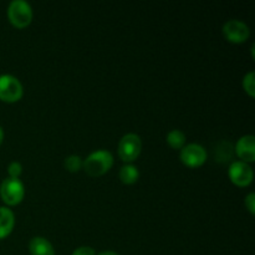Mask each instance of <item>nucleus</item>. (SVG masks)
I'll list each match as a JSON object with an SVG mask.
<instances>
[{
  "label": "nucleus",
  "instance_id": "4468645a",
  "mask_svg": "<svg viewBox=\"0 0 255 255\" xmlns=\"http://www.w3.org/2000/svg\"><path fill=\"white\" fill-rule=\"evenodd\" d=\"M82 162H84V159L80 156H77V154H70V156H67L65 158L64 164L67 171L77 172L82 168Z\"/></svg>",
  "mask_w": 255,
  "mask_h": 255
},
{
  "label": "nucleus",
  "instance_id": "f3484780",
  "mask_svg": "<svg viewBox=\"0 0 255 255\" xmlns=\"http://www.w3.org/2000/svg\"><path fill=\"white\" fill-rule=\"evenodd\" d=\"M71 255H96V252H95V249L92 248V247L84 246L75 249Z\"/></svg>",
  "mask_w": 255,
  "mask_h": 255
},
{
  "label": "nucleus",
  "instance_id": "ddd939ff",
  "mask_svg": "<svg viewBox=\"0 0 255 255\" xmlns=\"http://www.w3.org/2000/svg\"><path fill=\"white\" fill-rule=\"evenodd\" d=\"M187 137L184 134L183 131L181 129H172L167 134V142H168L169 146L174 149H182L186 144Z\"/></svg>",
  "mask_w": 255,
  "mask_h": 255
},
{
  "label": "nucleus",
  "instance_id": "9b49d317",
  "mask_svg": "<svg viewBox=\"0 0 255 255\" xmlns=\"http://www.w3.org/2000/svg\"><path fill=\"white\" fill-rule=\"evenodd\" d=\"M29 251L31 255H55L52 244L44 237H34L29 243Z\"/></svg>",
  "mask_w": 255,
  "mask_h": 255
},
{
  "label": "nucleus",
  "instance_id": "20e7f679",
  "mask_svg": "<svg viewBox=\"0 0 255 255\" xmlns=\"http://www.w3.org/2000/svg\"><path fill=\"white\" fill-rule=\"evenodd\" d=\"M142 151V141L138 134L129 132L119 142V156L126 163H132Z\"/></svg>",
  "mask_w": 255,
  "mask_h": 255
},
{
  "label": "nucleus",
  "instance_id": "dca6fc26",
  "mask_svg": "<svg viewBox=\"0 0 255 255\" xmlns=\"http://www.w3.org/2000/svg\"><path fill=\"white\" fill-rule=\"evenodd\" d=\"M21 172H22V166L20 162L12 161L11 163L7 166V173H9L10 178H19Z\"/></svg>",
  "mask_w": 255,
  "mask_h": 255
},
{
  "label": "nucleus",
  "instance_id": "0eeeda50",
  "mask_svg": "<svg viewBox=\"0 0 255 255\" xmlns=\"http://www.w3.org/2000/svg\"><path fill=\"white\" fill-rule=\"evenodd\" d=\"M182 163L186 164L189 168H197L204 164L207 161V151L202 144L199 143H188L184 144L183 148L181 149Z\"/></svg>",
  "mask_w": 255,
  "mask_h": 255
},
{
  "label": "nucleus",
  "instance_id": "2eb2a0df",
  "mask_svg": "<svg viewBox=\"0 0 255 255\" xmlns=\"http://www.w3.org/2000/svg\"><path fill=\"white\" fill-rule=\"evenodd\" d=\"M243 89L249 96H255V72L249 71L243 77Z\"/></svg>",
  "mask_w": 255,
  "mask_h": 255
},
{
  "label": "nucleus",
  "instance_id": "9d476101",
  "mask_svg": "<svg viewBox=\"0 0 255 255\" xmlns=\"http://www.w3.org/2000/svg\"><path fill=\"white\" fill-rule=\"evenodd\" d=\"M14 212L7 207H0V239L6 238L14 229Z\"/></svg>",
  "mask_w": 255,
  "mask_h": 255
},
{
  "label": "nucleus",
  "instance_id": "f03ea898",
  "mask_svg": "<svg viewBox=\"0 0 255 255\" xmlns=\"http://www.w3.org/2000/svg\"><path fill=\"white\" fill-rule=\"evenodd\" d=\"M7 17L15 27L24 29L32 20L31 5L25 0H12L7 6Z\"/></svg>",
  "mask_w": 255,
  "mask_h": 255
},
{
  "label": "nucleus",
  "instance_id": "7ed1b4c3",
  "mask_svg": "<svg viewBox=\"0 0 255 255\" xmlns=\"http://www.w3.org/2000/svg\"><path fill=\"white\" fill-rule=\"evenodd\" d=\"M25 187L19 178H5L0 184V197L7 206H16L24 199Z\"/></svg>",
  "mask_w": 255,
  "mask_h": 255
},
{
  "label": "nucleus",
  "instance_id": "1a4fd4ad",
  "mask_svg": "<svg viewBox=\"0 0 255 255\" xmlns=\"http://www.w3.org/2000/svg\"><path fill=\"white\" fill-rule=\"evenodd\" d=\"M236 152L239 158L246 163L254 162L255 159V137L253 134H246L238 139L236 144Z\"/></svg>",
  "mask_w": 255,
  "mask_h": 255
},
{
  "label": "nucleus",
  "instance_id": "aec40b11",
  "mask_svg": "<svg viewBox=\"0 0 255 255\" xmlns=\"http://www.w3.org/2000/svg\"><path fill=\"white\" fill-rule=\"evenodd\" d=\"M2 139H4V131H2L1 126H0V146H1L2 143Z\"/></svg>",
  "mask_w": 255,
  "mask_h": 255
},
{
  "label": "nucleus",
  "instance_id": "f8f14e48",
  "mask_svg": "<svg viewBox=\"0 0 255 255\" xmlns=\"http://www.w3.org/2000/svg\"><path fill=\"white\" fill-rule=\"evenodd\" d=\"M120 179L125 184H133L138 181L139 171L134 164L126 163L120 169Z\"/></svg>",
  "mask_w": 255,
  "mask_h": 255
},
{
  "label": "nucleus",
  "instance_id": "f257e3e1",
  "mask_svg": "<svg viewBox=\"0 0 255 255\" xmlns=\"http://www.w3.org/2000/svg\"><path fill=\"white\" fill-rule=\"evenodd\" d=\"M112 166H114V154L107 149H97L91 152L82 162V168L92 177H99L107 173Z\"/></svg>",
  "mask_w": 255,
  "mask_h": 255
},
{
  "label": "nucleus",
  "instance_id": "6ab92c4d",
  "mask_svg": "<svg viewBox=\"0 0 255 255\" xmlns=\"http://www.w3.org/2000/svg\"><path fill=\"white\" fill-rule=\"evenodd\" d=\"M97 255H120V254L112 251H105V252H101V253H99Z\"/></svg>",
  "mask_w": 255,
  "mask_h": 255
},
{
  "label": "nucleus",
  "instance_id": "423d86ee",
  "mask_svg": "<svg viewBox=\"0 0 255 255\" xmlns=\"http://www.w3.org/2000/svg\"><path fill=\"white\" fill-rule=\"evenodd\" d=\"M223 35L229 42L233 44H241L248 40L251 35V29L244 21L238 19H231L223 24Z\"/></svg>",
  "mask_w": 255,
  "mask_h": 255
},
{
  "label": "nucleus",
  "instance_id": "39448f33",
  "mask_svg": "<svg viewBox=\"0 0 255 255\" xmlns=\"http://www.w3.org/2000/svg\"><path fill=\"white\" fill-rule=\"evenodd\" d=\"M22 85L12 75H0V100L4 102H16L22 97Z\"/></svg>",
  "mask_w": 255,
  "mask_h": 255
},
{
  "label": "nucleus",
  "instance_id": "6e6552de",
  "mask_svg": "<svg viewBox=\"0 0 255 255\" xmlns=\"http://www.w3.org/2000/svg\"><path fill=\"white\" fill-rule=\"evenodd\" d=\"M228 176L231 181L238 187H247L253 182V169L243 161H236L231 164L228 169Z\"/></svg>",
  "mask_w": 255,
  "mask_h": 255
},
{
  "label": "nucleus",
  "instance_id": "a211bd4d",
  "mask_svg": "<svg viewBox=\"0 0 255 255\" xmlns=\"http://www.w3.org/2000/svg\"><path fill=\"white\" fill-rule=\"evenodd\" d=\"M244 203H246V207L248 208V211L251 212L252 214L255 213V194L252 192V193H249L248 196L246 197V201H244Z\"/></svg>",
  "mask_w": 255,
  "mask_h": 255
}]
</instances>
